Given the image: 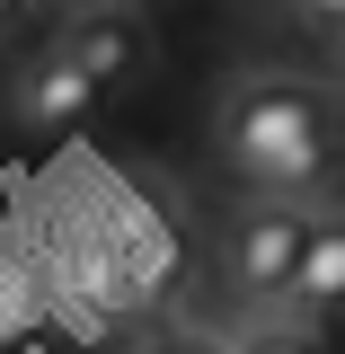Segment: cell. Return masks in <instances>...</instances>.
Wrapping results in <instances>:
<instances>
[{
    "label": "cell",
    "instance_id": "1",
    "mask_svg": "<svg viewBox=\"0 0 345 354\" xmlns=\"http://www.w3.org/2000/svg\"><path fill=\"white\" fill-rule=\"evenodd\" d=\"M221 160L239 186H257V204H301L337 160V97L301 71H248L221 97Z\"/></svg>",
    "mask_w": 345,
    "mask_h": 354
},
{
    "label": "cell",
    "instance_id": "6",
    "mask_svg": "<svg viewBox=\"0 0 345 354\" xmlns=\"http://www.w3.org/2000/svg\"><path fill=\"white\" fill-rule=\"evenodd\" d=\"M230 354H319V337H310L301 319H265L248 337H230Z\"/></svg>",
    "mask_w": 345,
    "mask_h": 354
},
{
    "label": "cell",
    "instance_id": "3",
    "mask_svg": "<svg viewBox=\"0 0 345 354\" xmlns=\"http://www.w3.org/2000/svg\"><path fill=\"white\" fill-rule=\"evenodd\" d=\"M62 53L88 71V88H124V80H142L151 36H142L133 9H97V18H71V27H62Z\"/></svg>",
    "mask_w": 345,
    "mask_h": 354
},
{
    "label": "cell",
    "instance_id": "7",
    "mask_svg": "<svg viewBox=\"0 0 345 354\" xmlns=\"http://www.w3.org/2000/svg\"><path fill=\"white\" fill-rule=\"evenodd\" d=\"M133 354H230L221 337H204V328H160V337H142Z\"/></svg>",
    "mask_w": 345,
    "mask_h": 354
},
{
    "label": "cell",
    "instance_id": "9",
    "mask_svg": "<svg viewBox=\"0 0 345 354\" xmlns=\"http://www.w3.org/2000/svg\"><path fill=\"white\" fill-rule=\"evenodd\" d=\"M71 18H97V9H124V0H62Z\"/></svg>",
    "mask_w": 345,
    "mask_h": 354
},
{
    "label": "cell",
    "instance_id": "10",
    "mask_svg": "<svg viewBox=\"0 0 345 354\" xmlns=\"http://www.w3.org/2000/svg\"><path fill=\"white\" fill-rule=\"evenodd\" d=\"M9 18H18V0H0V36H9Z\"/></svg>",
    "mask_w": 345,
    "mask_h": 354
},
{
    "label": "cell",
    "instance_id": "8",
    "mask_svg": "<svg viewBox=\"0 0 345 354\" xmlns=\"http://www.w3.org/2000/svg\"><path fill=\"white\" fill-rule=\"evenodd\" d=\"M310 27H328V36H345V0H292Z\"/></svg>",
    "mask_w": 345,
    "mask_h": 354
},
{
    "label": "cell",
    "instance_id": "2",
    "mask_svg": "<svg viewBox=\"0 0 345 354\" xmlns=\"http://www.w3.org/2000/svg\"><path fill=\"white\" fill-rule=\"evenodd\" d=\"M310 230H319L310 204H248L221 230V283L248 310H283V292H292V274L310 257Z\"/></svg>",
    "mask_w": 345,
    "mask_h": 354
},
{
    "label": "cell",
    "instance_id": "11",
    "mask_svg": "<svg viewBox=\"0 0 345 354\" xmlns=\"http://www.w3.org/2000/svg\"><path fill=\"white\" fill-rule=\"evenodd\" d=\"M337 53H345V36H337Z\"/></svg>",
    "mask_w": 345,
    "mask_h": 354
},
{
    "label": "cell",
    "instance_id": "5",
    "mask_svg": "<svg viewBox=\"0 0 345 354\" xmlns=\"http://www.w3.org/2000/svg\"><path fill=\"white\" fill-rule=\"evenodd\" d=\"M337 310H345V213H319L310 257H301V274H292V292H283V319L319 328V319H337Z\"/></svg>",
    "mask_w": 345,
    "mask_h": 354
},
{
    "label": "cell",
    "instance_id": "4",
    "mask_svg": "<svg viewBox=\"0 0 345 354\" xmlns=\"http://www.w3.org/2000/svg\"><path fill=\"white\" fill-rule=\"evenodd\" d=\"M88 106H97V88H88V71L62 53V44H53L44 62H27V71H18V124H36V133H71Z\"/></svg>",
    "mask_w": 345,
    "mask_h": 354
}]
</instances>
